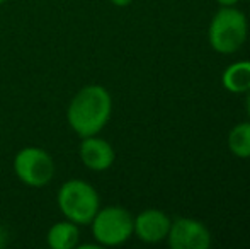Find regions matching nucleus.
<instances>
[{"label":"nucleus","mask_w":250,"mask_h":249,"mask_svg":"<svg viewBox=\"0 0 250 249\" xmlns=\"http://www.w3.org/2000/svg\"><path fill=\"white\" fill-rule=\"evenodd\" d=\"M55 160L41 147H24L14 157V173L22 184L43 188L55 178Z\"/></svg>","instance_id":"nucleus-5"},{"label":"nucleus","mask_w":250,"mask_h":249,"mask_svg":"<svg viewBox=\"0 0 250 249\" xmlns=\"http://www.w3.org/2000/svg\"><path fill=\"white\" fill-rule=\"evenodd\" d=\"M133 215L118 205L99 208L92 222V236L97 246H121L133 236Z\"/></svg>","instance_id":"nucleus-4"},{"label":"nucleus","mask_w":250,"mask_h":249,"mask_svg":"<svg viewBox=\"0 0 250 249\" xmlns=\"http://www.w3.org/2000/svg\"><path fill=\"white\" fill-rule=\"evenodd\" d=\"M170 224L172 220L168 219V215L165 212L157 208H148L145 212L138 213V217H135V220H133V234L143 243L155 244L167 239Z\"/></svg>","instance_id":"nucleus-7"},{"label":"nucleus","mask_w":250,"mask_h":249,"mask_svg":"<svg viewBox=\"0 0 250 249\" xmlns=\"http://www.w3.org/2000/svg\"><path fill=\"white\" fill-rule=\"evenodd\" d=\"M9 2V0H0V5H2V3H7Z\"/></svg>","instance_id":"nucleus-15"},{"label":"nucleus","mask_w":250,"mask_h":249,"mask_svg":"<svg viewBox=\"0 0 250 249\" xmlns=\"http://www.w3.org/2000/svg\"><path fill=\"white\" fill-rule=\"evenodd\" d=\"M167 241L172 249H208L211 246V232L199 220L181 217L170 224Z\"/></svg>","instance_id":"nucleus-6"},{"label":"nucleus","mask_w":250,"mask_h":249,"mask_svg":"<svg viewBox=\"0 0 250 249\" xmlns=\"http://www.w3.org/2000/svg\"><path fill=\"white\" fill-rule=\"evenodd\" d=\"M221 7H233L235 3H238L240 0H216Z\"/></svg>","instance_id":"nucleus-12"},{"label":"nucleus","mask_w":250,"mask_h":249,"mask_svg":"<svg viewBox=\"0 0 250 249\" xmlns=\"http://www.w3.org/2000/svg\"><path fill=\"white\" fill-rule=\"evenodd\" d=\"M247 17L235 7H221L209 24L208 38L214 51L223 55L235 53L247 40Z\"/></svg>","instance_id":"nucleus-3"},{"label":"nucleus","mask_w":250,"mask_h":249,"mask_svg":"<svg viewBox=\"0 0 250 249\" xmlns=\"http://www.w3.org/2000/svg\"><path fill=\"white\" fill-rule=\"evenodd\" d=\"M79 156L83 166L90 171H96V173L107 171L116 159L114 149L111 143L97 135L83 136L79 147Z\"/></svg>","instance_id":"nucleus-8"},{"label":"nucleus","mask_w":250,"mask_h":249,"mask_svg":"<svg viewBox=\"0 0 250 249\" xmlns=\"http://www.w3.org/2000/svg\"><path fill=\"white\" fill-rule=\"evenodd\" d=\"M225 89L233 94H242L250 91V62L231 63L221 77Z\"/></svg>","instance_id":"nucleus-10"},{"label":"nucleus","mask_w":250,"mask_h":249,"mask_svg":"<svg viewBox=\"0 0 250 249\" xmlns=\"http://www.w3.org/2000/svg\"><path fill=\"white\" fill-rule=\"evenodd\" d=\"M228 149L240 159H250V121L238 123L228 133Z\"/></svg>","instance_id":"nucleus-11"},{"label":"nucleus","mask_w":250,"mask_h":249,"mask_svg":"<svg viewBox=\"0 0 250 249\" xmlns=\"http://www.w3.org/2000/svg\"><path fill=\"white\" fill-rule=\"evenodd\" d=\"M245 108H247V113H249V116H250V91L247 92V101H245Z\"/></svg>","instance_id":"nucleus-14"},{"label":"nucleus","mask_w":250,"mask_h":249,"mask_svg":"<svg viewBox=\"0 0 250 249\" xmlns=\"http://www.w3.org/2000/svg\"><path fill=\"white\" fill-rule=\"evenodd\" d=\"M79 226L66 219L53 224L46 234V243L51 249H73L79 246Z\"/></svg>","instance_id":"nucleus-9"},{"label":"nucleus","mask_w":250,"mask_h":249,"mask_svg":"<svg viewBox=\"0 0 250 249\" xmlns=\"http://www.w3.org/2000/svg\"><path fill=\"white\" fill-rule=\"evenodd\" d=\"M112 113V97L104 86L90 84L79 91L70 101L66 121L80 136H92L102 132Z\"/></svg>","instance_id":"nucleus-1"},{"label":"nucleus","mask_w":250,"mask_h":249,"mask_svg":"<svg viewBox=\"0 0 250 249\" xmlns=\"http://www.w3.org/2000/svg\"><path fill=\"white\" fill-rule=\"evenodd\" d=\"M56 202L63 217L77 226H89L101 208L97 189L83 180L65 181L58 189Z\"/></svg>","instance_id":"nucleus-2"},{"label":"nucleus","mask_w":250,"mask_h":249,"mask_svg":"<svg viewBox=\"0 0 250 249\" xmlns=\"http://www.w3.org/2000/svg\"><path fill=\"white\" fill-rule=\"evenodd\" d=\"M133 0H111V3H114L116 7H128Z\"/></svg>","instance_id":"nucleus-13"}]
</instances>
